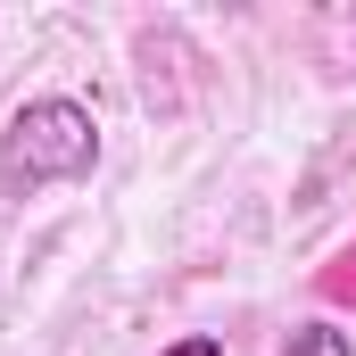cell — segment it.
<instances>
[{"mask_svg": "<svg viewBox=\"0 0 356 356\" xmlns=\"http://www.w3.org/2000/svg\"><path fill=\"white\" fill-rule=\"evenodd\" d=\"M99 166V124L83 99H25L0 133V191L33 199L50 182H83Z\"/></svg>", "mask_w": 356, "mask_h": 356, "instance_id": "obj_1", "label": "cell"}, {"mask_svg": "<svg viewBox=\"0 0 356 356\" xmlns=\"http://www.w3.org/2000/svg\"><path fill=\"white\" fill-rule=\"evenodd\" d=\"M282 356H356V348H348L340 323H298V332L282 340Z\"/></svg>", "mask_w": 356, "mask_h": 356, "instance_id": "obj_2", "label": "cell"}, {"mask_svg": "<svg viewBox=\"0 0 356 356\" xmlns=\"http://www.w3.org/2000/svg\"><path fill=\"white\" fill-rule=\"evenodd\" d=\"M166 356H224V340H207V332H199V340H175Z\"/></svg>", "mask_w": 356, "mask_h": 356, "instance_id": "obj_3", "label": "cell"}]
</instances>
